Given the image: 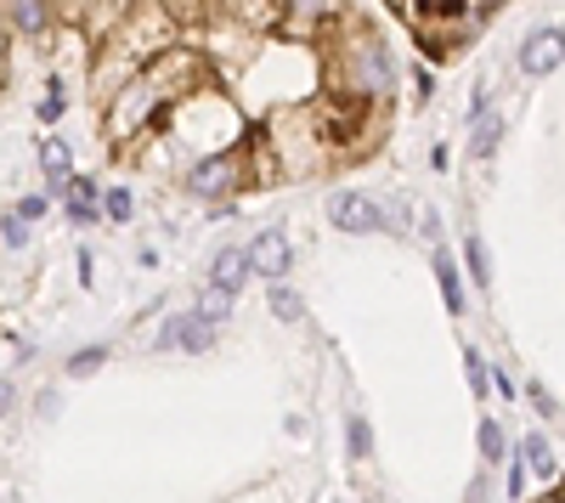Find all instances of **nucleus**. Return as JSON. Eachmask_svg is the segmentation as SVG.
<instances>
[{
  "label": "nucleus",
  "instance_id": "nucleus-12",
  "mask_svg": "<svg viewBox=\"0 0 565 503\" xmlns=\"http://www.w3.org/2000/svg\"><path fill=\"white\" fill-rule=\"evenodd\" d=\"M514 459H521V470H526V475H537V481H548V486L559 481V459H554V447H548V436H543V430L521 436Z\"/></svg>",
  "mask_w": 565,
  "mask_h": 503
},
{
  "label": "nucleus",
  "instance_id": "nucleus-13",
  "mask_svg": "<svg viewBox=\"0 0 565 503\" xmlns=\"http://www.w3.org/2000/svg\"><path fill=\"white\" fill-rule=\"evenodd\" d=\"M430 266H436V283H441V300H447V311H452V317H463L469 295H463V278H458V266H452V255H447L441 244L430 249Z\"/></svg>",
  "mask_w": 565,
  "mask_h": 503
},
{
  "label": "nucleus",
  "instance_id": "nucleus-22",
  "mask_svg": "<svg viewBox=\"0 0 565 503\" xmlns=\"http://www.w3.org/2000/svg\"><path fill=\"white\" fill-rule=\"evenodd\" d=\"M108 362V345H85V351H74L68 356V379H85V374H97Z\"/></svg>",
  "mask_w": 565,
  "mask_h": 503
},
{
  "label": "nucleus",
  "instance_id": "nucleus-20",
  "mask_svg": "<svg viewBox=\"0 0 565 503\" xmlns=\"http://www.w3.org/2000/svg\"><path fill=\"white\" fill-rule=\"evenodd\" d=\"M463 266H469V278H476V289H492V266H487V244L469 233L463 238Z\"/></svg>",
  "mask_w": 565,
  "mask_h": 503
},
{
  "label": "nucleus",
  "instance_id": "nucleus-36",
  "mask_svg": "<svg viewBox=\"0 0 565 503\" xmlns=\"http://www.w3.org/2000/svg\"><path fill=\"white\" fill-rule=\"evenodd\" d=\"M7 407H12V385H7V379H0V414H7Z\"/></svg>",
  "mask_w": 565,
  "mask_h": 503
},
{
  "label": "nucleus",
  "instance_id": "nucleus-25",
  "mask_svg": "<svg viewBox=\"0 0 565 503\" xmlns=\"http://www.w3.org/2000/svg\"><path fill=\"white\" fill-rule=\"evenodd\" d=\"M0 238H7V249H23L29 244V221L23 215H0Z\"/></svg>",
  "mask_w": 565,
  "mask_h": 503
},
{
  "label": "nucleus",
  "instance_id": "nucleus-32",
  "mask_svg": "<svg viewBox=\"0 0 565 503\" xmlns=\"http://www.w3.org/2000/svg\"><path fill=\"white\" fill-rule=\"evenodd\" d=\"M430 170H441V175L452 170V148H447V142H436V148H430Z\"/></svg>",
  "mask_w": 565,
  "mask_h": 503
},
{
  "label": "nucleus",
  "instance_id": "nucleus-6",
  "mask_svg": "<svg viewBox=\"0 0 565 503\" xmlns=\"http://www.w3.org/2000/svg\"><path fill=\"white\" fill-rule=\"evenodd\" d=\"M340 12H345V0H282V12H277V29H271V34L289 40V45H317Z\"/></svg>",
  "mask_w": 565,
  "mask_h": 503
},
{
  "label": "nucleus",
  "instance_id": "nucleus-17",
  "mask_svg": "<svg viewBox=\"0 0 565 503\" xmlns=\"http://www.w3.org/2000/svg\"><path fill=\"white\" fill-rule=\"evenodd\" d=\"M68 114V97H63V74H52V79H45V97L34 103V119L40 125H57Z\"/></svg>",
  "mask_w": 565,
  "mask_h": 503
},
{
  "label": "nucleus",
  "instance_id": "nucleus-27",
  "mask_svg": "<svg viewBox=\"0 0 565 503\" xmlns=\"http://www.w3.org/2000/svg\"><path fill=\"white\" fill-rule=\"evenodd\" d=\"M481 114H492V79H476V97H469V125Z\"/></svg>",
  "mask_w": 565,
  "mask_h": 503
},
{
  "label": "nucleus",
  "instance_id": "nucleus-31",
  "mask_svg": "<svg viewBox=\"0 0 565 503\" xmlns=\"http://www.w3.org/2000/svg\"><path fill=\"white\" fill-rule=\"evenodd\" d=\"M74 266H79V283H85V289L97 283V260H90V249H79V255H74Z\"/></svg>",
  "mask_w": 565,
  "mask_h": 503
},
{
  "label": "nucleus",
  "instance_id": "nucleus-29",
  "mask_svg": "<svg viewBox=\"0 0 565 503\" xmlns=\"http://www.w3.org/2000/svg\"><path fill=\"white\" fill-rule=\"evenodd\" d=\"M526 481H532V475L521 470V459H514V464H509V481H503V492H509V497H521V492H526Z\"/></svg>",
  "mask_w": 565,
  "mask_h": 503
},
{
  "label": "nucleus",
  "instance_id": "nucleus-24",
  "mask_svg": "<svg viewBox=\"0 0 565 503\" xmlns=\"http://www.w3.org/2000/svg\"><path fill=\"white\" fill-rule=\"evenodd\" d=\"M463 374H469V390H476V396H487V390H492V385H487V356H481L476 345L463 351Z\"/></svg>",
  "mask_w": 565,
  "mask_h": 503
},
{
  "label": "nucleus",
  "instance_id": "nucleus-11",
  "mask_svg": "<svg viewBox=\"0 0 565 503\" xmlns=\"http://www.w3.org/2000/svg\"><path fill=\"white\" fill-rule=\"evenodd\" d=\"M255 278V271H249V255L238 249V244H226V249H215V260H210V295H232V300H238V289Z\"/></svg>",
  "mask_w": 565,
  "mask_h": 503
},
{
  "label": "nucleus",
  "instance_id": "nucleus-16",
  "mask_svg": "<svg viewBox=\"0 0 565 503\" xmlns=\"http://www.w3.org/2000/svg\"><path fill=\"white\" fill-rule=\"evenodd\" d=\"M498 148H503V119H498V114H481V119H476V136H469V159L487 164Z\"/></svg>",
  "mask_w": 565,
  "mask_h": 503
},
{
  "label": "nucleus",
  "instance_id": "nucleus-34",
  "mask_svg": "<svg viewBox=\"0 0 565 503\" xmlns=\"http://www.w3.org/2000/svg\"><path fill=\"white\" fill-rule=\"evenodd\" d=\"M487 492H492V481H487V475H481V481H476V486H469V503H487Z\"/></svg>",
  "mask_w": 565,
  "mask_h": 503
},
{
  "label": "nucleus",
  "instance_id": "nucleus-14",
  "mask_svg": "<svg viewBox=\"0 0 565 503\" xmlns=\"http://www.w3.org/2000/svg\"><path fill=\"white\" fill-rule=\"evenodd\" d=\"M266 300H271L277 323H306V300H300V289H295L289 278H271V283H266Z\"/></svg>",
  "mask_w": 565,
  "mask_h": 503
},
{
  "label": "nucleus",
  "instance_id": "nucleus-21",
  "mask_svg": "<svg viewBox=\"0 0 565 503\" xmlns=\"http://www.w3.org/2000/svg\"><path fill=\"white\" fill-rule=\"evenodd\" d=\"M97 210H103L108 221L125 226V221L136 215V193H130V188H108V193H97Z\"/></svg>",
  "mask_w": 565,
  "mask_h": 503
},
{
  "label": "nucleus",
  "instance_id": "nucleus-10",
  "mask_svg": "<svg viewBox=\"0 0 565 503\" xmlns=\"http://www.w3.org/2000/svg\"><path fill=\"white\" fill-rule=\"evenodd\" d=\"M244 255H249V271H255V278H266V283L271 278H289V266H295V249H289V238H282L277 226H271V233H260Z\"/></svg>",
  "mask_w": 565,
  "mask_h": 503
},
{
  "label": "nucleus",
  "instance_id": "nucleus-19",
  "mask_svg": "<svg viewBox=\"0 0 565 503\" xmlns=\"http://www.w3.org/2000/svg\"><path fill=\"white\" fill-rule=\"evenodd\" d=\"M476 441H481V459H487V464H503L509 436H503V425H498V419H481V425H476Z\"/></svg>",
  "mask_w": 565,
  "mask_h": 503
},
{
  "label": "nucleus",
  "instance_id": "nucleus-26",
  "mask_svg": "<svg viewBox=\"0 0 565 503\" xmlns=\"http://www.w3.org/2000/svg\"><path fill=\"white\" fill-rule=\"evenodd\" d=\"M45 210H52V199H45V193H23V199H18V210H12V215H23V221H29V226H34V221H40V215H45Z\"/></svg>",
  "mask_w": 565,
  "mask_h": 503
},
{
  "label": "nucleus",
  "instance_id": "nucleus-18",
  "mask_svg": "<svg viewBox=\"0 0 565 503\" xmlns=\"http://www.w3.org/2000/svg\"><path fill=\"white\" fill-rule=\"evenodd\" d=\"M345 452L362 464V459H373V425L362 419V414H345Z\"/></svg>",
  "mask_w": 565,
  "mask_h": 503
},
{
  "label": "nucleus",
  "instance_id": "nucleus-37",
  "mask_svg": "<svg viewBox=\"0 0 565 503\" xmlns=\"http://www.w3.org/2000/svg\"><path fill=\"white\" fill-rule=\"evenodd\" d=\"M543 503H559V486H548V492H543Z\"/></svg>",
  "mask_w": 565,
  "mask_h": 503
},
{
  "label": "nucleus",
  "instance_id": "nucleus-2",
  "mask_svg": "<svg viewBox=\"0 0 565 503\" xmlns=\"http://www.w3.org/2000/svg\"><path fill=\"white\" fill-rule=\"evenodd\" d=\"M103 103H108L103 108V136H108V148H119L114 159H136V148L164 125V97H159L148 79H141V68L119 90H108Z\"/></svg>",
  "mask_w": 565,
  "mask_h": 503
},
{
  "label": "nucleus",
  "instance_id": "nucleus-15",
  "mask_svg": "<svg viewBox=\"0 0 565 503\" xmlns=\"http://www.w3.org/2000/svg\"><path fill=\"white\" fill-rule=\"evenodd\" d=\"M159 12L170 18V29H204L210 23V0H159Z\"/></svg>",
  "mask_w": 565,
  "mask_h": 503
},
{
  "label": "nucleus",
  "instance_id": "nucleus-7",
  "mask_svg": "<svg viewBox=\"0 0 565 503\" xmlns=\"http://www.w3.org/2000/svg\"><path fill=\"white\" fill-rule=\"evenodd\" d=\"M328 221H334L340 233H351V238H373V233H385V204H380V193L345 188V193L328 199Z\"/></svg>",
  "mask_w": 565,
  "mask_h": 503
},
{
  "label": "nucleus",
  "instance_id": "nucleus-5",
  "mask_svg": "<svg viewBox=\"0 0 565 503\" xmlns=\"http://www.w3.org/2000/svg\"><path fill=\"white\" fill-rule=\"evenodd\" d=\"M181 188L193 193V199H232V193H249V164L238 148H226V153H204L181 170Z\"/></svg>",
  "mask_w": 565,
  "mask_h": 503
},
{
  "label": "nucleus",
  "instance_id": "nucleus-9",
  "mask_svg": "<svg viewBox=\"0 0 565 503\" xmlns=\"http://www.w3.org/2000/svg\"><path fill=\"white\" fill-rule=\"evenodd\" d=\"M52 0H0V29L23 40H52Z\"/></svg>",
  "mask_w": 565,
  "mask_h": 503
},
{
  "label": "nucleus",
  "instance_id": "nucleus-33",
  "mask_svg": "<svg viewBox=\"0 0 565 503\" xmlns=\"http://www.w3.org/2000/svg\"><path fill=\"white\" fill-rule=\"evenodd\" d=\"M57 414H63V396H45L40 390V419H57Z\"/></svg>",
  "mask_w": 565,
  "mask_h": 503
},
{
  "label": "nucleus",
  "instance_id": "nucleus-23",
  "mask_svg": "<svg viewBox=\"0 0 565 503\" xmlns=\"http://www.w3.org/2000/svg\"><path fill=\"white\" fill-rule=\"evenodd\" d=\"M526 402H532V407H537V414H543V419H548V425H554V419H559V396H554V390H548V385H543V379H526Z\"/></svg>",
  "mask_w": 565,
  "mask_h": 503
},
{
  "label": "nucleus",
  "instance_id": "nucleus-4",
  "mask_svg": "<svg viewBox=\"0 0 565 503\" xmlns=\"http://www.w3.org/2000/svg\"><path fill=\"white\" fill-rule=\"evenodd\" d=\"M226 311H232V295H210L204 289V306H186V311H170L159 334H153V351H210L221 323H226Z\"/></svg>",
  "mask_w": 565,
  "mask_h": 503
},
{
  "label": "nucleus",
  "instance_id": "nucleus-38",
  "mask_svg": "<svg viewBox=\"0 0 565 503\" xmlns=\"http://www.w3.org/2000/svg\"><path fill=\"white\" fill-rule=\"evenodd\" d=\"M0 85H7V57H0Z\"/></svg>",
  "mask_w": 565,
  "mask_h": 503
},
{
  "label": "nucleus",
  "instance_id": "nucleus-30",
  "mask_svg": "<svg viewBox=\"0 0 565 503\" xmlns=\"http://www.w3.org/2000/svg\"><path fill=\"white\" fill-rule=\"evenodd\" d=\"M413 226H418V233L430 238V244H441V215H436V210H430V215H418Z\"/></svg>",
  "mask_w": 565,
  "mask_h": 503
},
{
  "label": "nucleus",
  "instance_id": "nucleus-8",
  "mask_svg": "<svg viewBox=\"0 0 565 503\" xmlns=\"http://www.w3.org/2000/svg\"><path fill=\"white\" fill-rule=\"evenodd\" d=\"M559 57H565V29H559V23H537V29L521 40V74H532V79L559 74Z\"/></svg>",
  "mask_w": 565,
  "mask_h": 503
},
{
  "label": "nucleus",
  "instance_id": "nucleus-3",
  "mask_svg": "<svg viewBox=\"0 0 565 503\" xmlns=\"http://www.w3.org/2000/svg\"><path fill=\"white\" fill-rule=\"evenodd\" d=\"M141 79H148L159 97H164V108H170V103H181V97H193V90L215 85V68H210V57L199 52V45L170 40V45H159V52L141 63Z\"/></svg>",
  "mask_w": 565,
  "mask_h": 503
},
{
  "label": "nucleus",
  "instance_id": "nucleus-35",
  "mask_svg": "<svg viewBox=\"0 0 565 503\" xmlns=\"http://www.w3.org/2000/svg\"><path fill=\"white\" fill-rule=\"evenodd\" d=\"M463 7H476V12H498V7H509V0H463Z\"/></svg>",
  "mask_w": 565,
  "mask_h": 503
},
{
  "label": "nucleus",
  "instance_id": "nucleus-28",
  "mask_svg": "<svg viewBox=\"0 0 565 503\" xmlns=\"http://www.w3.org/2000/svg\"><path fill=\"white\" fill-rule=\"evenodd\" d=\"M413 97H418V103H430V97H436V79H430V68H413Z\"/></svg>",
  "mask_w": 565,
  "mask_h": 503
},
{
  "label": "nucleus",
  "instance_id": "nucleus-1",
  "mask_svg": "<svg viewBox=\"0 0 565 503\" xmlns=\"http://www.w3.org/2000/svg\"><path fill=\"white\" fill-rule=\"evenodd\" d=\"M159 130H170V136H175V148H181V153L204 159V153H226V148H238V142H244V130H249V119L238 114V103H226L215 85H204V90H193V97L170 103Z\"/></svg>",
  "mask_w": 565,
  "mask_h": 503
}]
</instances>
